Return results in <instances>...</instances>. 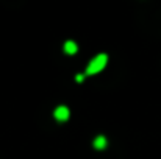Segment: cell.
<instances>
[{"label": "cell", "mask_w": 161, "mask_h": 159, "mask_svg": "<svg viewBox=\"0 0 161 159\" xmlns=\"http://www.w3.org/2000/svg\"><path fill=\"white\" fill-rule=\"evenodd\" d=\"M107 62H108V55H105V53L97 55L96 58H92V59L89 61L85 75H96V73H99L102 69H105Z\"/></svg>", "instance_id": "cell-1"}, {"label": "cell", "mask_w": 161, "mask_h": 159, "mask_svg": "<svg viewBox=\"0 0 161 159\" xmlns=\"http://www.w3.org/2000/svg\"><path fill=\"white\" fill-rule=\"evenodd\" d=\"M70 115V111L67 106H58L53 111V117L58 120V122H66Z\"/></svg>", "instance_id": "cell-2"}, {"label": "cell", "mask_w": 161, "mask_h": 159, "mask_svg": "<svg viewBox=\"0 0 161 159\" xmlns=\"http://www.w3.org/2000/svg\"><path fill=\"white\" fill-rule=\"evenodd\" d=\"M108 145V140L105 136H97L96 139H94V142H92V147L96 148V150H105Z\"/></svg>", "instance_id": "cell-3"}, {"label": "cell", "mask_w": 161, "mask_h": 159, "mask_svg": "<svg viewBox=\"0 0 161 159\" xmlns=\"http://www.w3.org/2000/svg\"><path fill=\"white\" fill-rule=\"evenodd\" d=\"M63 50H64L66 55H75V53L78 52V45L74 41H66L64 45H63Z\"/></svg>", "instance_id": "cell-4"}, {"label": "cell", "mask_w": 161, "mask_h": 159, "mask_svg": "<svg viewBox=\"0 0 161 159\" xmlns=\"http://www.w3.org/2000/svg\"><path fill=\"white\" fill-rule=\"evenodd\" d=\"M83 78H85V75H77V77H75V80H77L78 83H81V81H83Z\"/></svg>", "instance_id": "cell-5"}]
</instances>
